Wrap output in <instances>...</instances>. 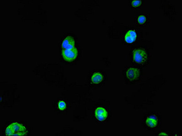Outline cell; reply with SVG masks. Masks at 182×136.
<instances>
[{
  "mask_svg": "<svg viewBox=\"0 0 182 136\" xmlns=\"http://www.w3.org/2000/svg\"><path fill=\"white\" fill-rule=\"evenodd\" d=\"M5 133L7 136H25L28 134V130L24 125L14 122L6 128Z\"/></svg>",
  "mask_w": 182,
  "mask_h": 136,
  "instance_id": "1",
  "label": "cell"
},
{
  "mask_svg": "<svg viewBox=\"0 0 182 136\" xmlns=\"http://www.w3.org/2000/svg\"><path fill=\"white\" fill-rule=\"evenodd\" d=\"M133 58L136 62L143 64L147 61V54L144 50L142 49H136L133 51Z\"/></svg>",
  "mask_w": 182,
  "mask_h": 136,
  "instance_id": "2",
  "label": "cell"
},
{
  "mask_svg": "<svg viewBox=\"0 0 182 136\" xmlns=\"http://www.w3.org/2000/svg\"><path fill=\"white\" fill-rule=\"evenodd\" d=\"M62 56L65 61H71L75 60L78 55L76 48L71 49H64L62 51Z\"/></svg>",
  "mask_w": 182,
  "mask_h": 136,
  "instance_id": "3",
  "label": "cell"
},
{
  "mask_svg": "<svg viewBox=\"0 0 182 136\" xmlns=\"http://www.w3.org/2000/svg\"><path fill=\"white\" fill-rule=\"evenodd\" d=\"M140 75V71L137 69L130 68L126 72V76L130 80L134 81L137 80Z\"/></svg>",
  "mask_w": 182,
  "mask_h": 136,
  "instance_id": "4",
  "label": "cell"
},
{
  "mask_svg": "<svg viewBox=\"0 0 182 136\" xmlns=\"http://www.w3.org/2000/svg\"><path fill=\"white\" fill-rule=\"evenodd\" d=\"M95 115L97 119L102 121L107 118L108 114L105 109L102 107H99L95 110Z\"/></svg>",
  "mask_w": 182,
  "mask_h": 136,
  "instance_id": "5",
  "label": "cell"
},
{
  "mask_svg": "<svg viewBox=\"0 0 182 136\" xmlns=\"http://www.w3.org/2000/svg\"><path fill=\"white\" fill-rule=\"evenodd\" d=\"M62 47L64 49H71L74 47V41L71 37H66L63 41Z\"/></svg>",
  "mask_w": 182,
  "mask_h": 136,
  "instance_id": "6",
  "label": "cell"
},
{
  "mask_svg": "<svg viewBox=\"0 0 182 136\" xmlns=\"http://www.w3.org/2000/svg\"><path fill=\"white\" fill-rule=\"evenodd\" d=\"M137 37L136 32L133 30H130L126 34L125 37L126 42L128 43H133Z\"/></svg>",
  "mask_w": 182,
  "mask_h": 136,
  "instance_id": "7",
  "label": "cell"
},
{
  "mask_svg": "<svg viewBox=\"0 0 182 136\" xmlns=\"http://www.w3.org/2000/svg\"><path fill=\"white\" fill-rule=\"evenodd\" d=\"M146 123L148 126L154 128L157 125L158 120L155 116H150L148 117L146 120Z\"/></svg>",
  "mask_w": 182,
  "mask_h": 136,
  "instance_id": "8",
  "label": "cell"
},
{
  "mask_svg": "<svg viewBox=\"0 0 182 136\" xmlns=\"http://www.w3.org/2000/svg\"><path fill=\"white\" fill-rule=\"evenodd\" d=\"M103 80V76L99 73H95L93 74L91 77L92 82L94 84H98Z\"/></svg>",
  "mask_w": 182,
  "mask_h": 136,
  "instance_id": "9",
  "label": "cell"
},
{
  "mask_svg": "<svg viewBox=\"0 0 182 136\" xmlns=\"http://www.w3.org/2000/svg\"><path fill=\"white\" fill-rule=\"evenodd\" d=\"M66 104L63 101H61L58 104V108H59V109L61 110H64L65 109V108H66Z\"/></svg>",
  "mask_w": 182,
  "mask_h": 136,
  "instance_id": "10",
  "label": "cell"
},
{
  "mask_svg": "<svg viewBox=\"0 0 182 136\" xmlns=\"http://www.w3.org/2000/svg\"><path fill=\"white\" fill-rule=\"evenodd\" d=\"M146 20V17L145 16H140L138 18V22L142 24L145 22Z\"/></svg>",
  "mask_w": 182,
  "mask_h": 136,
  "instance_id": "11",
  "label": "cell"
},
{
  "mask_svg": "<svg viewBox=\"0 0 182 136\" xmlns=\"http://www.w3.org/2000/svg\"><path fill=\"white\" fill-rule=\"evenodd\" d=\"M141 4V1H133L132 2V5L134 7H137Z\"/></svg>",
  "mask_w": 182,
  "mask_h": 136,
  "instance_id": "12",
  "label": "cell"
},
{
  "mask_svg": "<svg viewBox=\"0 0 182 136\" xmlns=\"http://www.w3.org/2000/svg\"><path fill=\"white\" fill-rule=\"evenodd\" d=\"M158 135H168V134H166V133H164V132H161V133L159 134Z\"/></svg>",
  "mask_w": 182,
  "mask_h": 136,
  "instance_id": "13",
  "label": "cell"
}]
</instances>
